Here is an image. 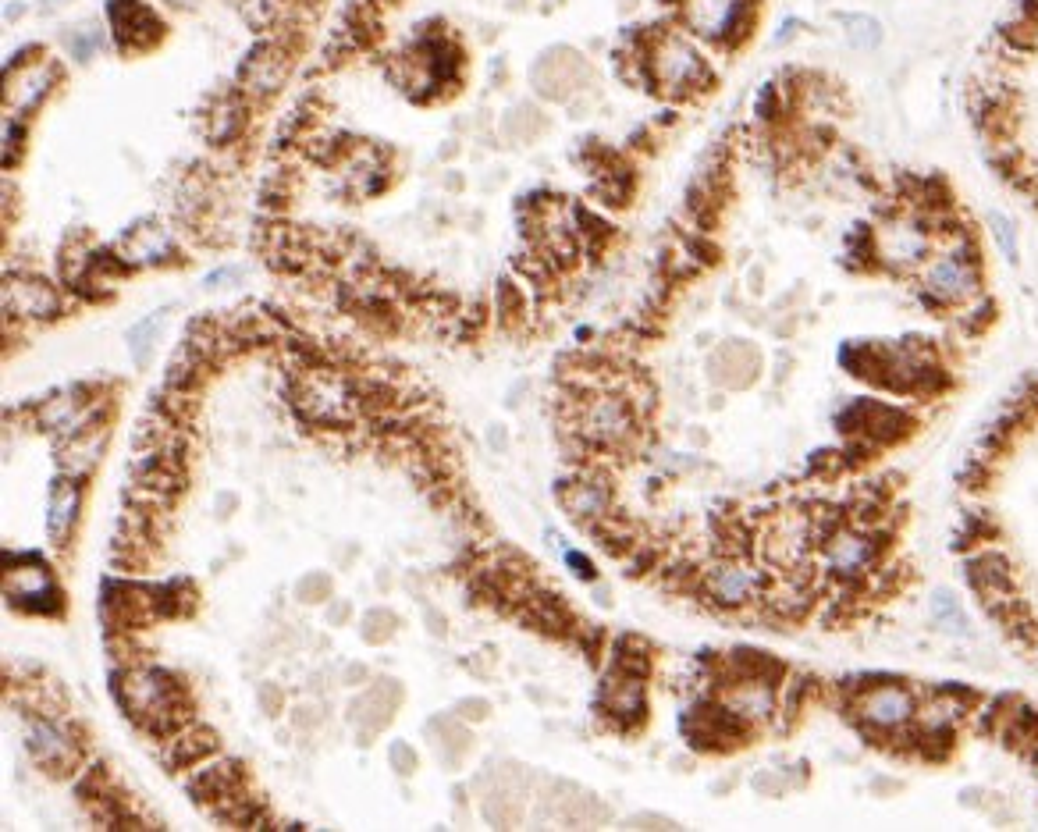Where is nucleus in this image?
Wrapping results in <instances>:
<instances>
[{"label":"nucleus","instance_id":"obj_22","mask_svg":"<svg viewBox=\"0 0 1038 832\" xmlns=\"http://www.w3.org/2000/svg\"><path fill=\"white\" fill-rule=\"evenodd\" d=\"M118 249L132 267L136 264H160V260H168V256H178L168 228H157V224H150V221L136 224L132 232L121 235Z\"/></svg>","mask_w":1038,"mask_h":832},{"label":"nucleus","instance_id":"obj_31","mask_svg":"<svg viewBox=\"0 0 1038 832\" xmlns=\"http://www.w3.org/2000/svg\"><path fill=\"white\" fill-rule=\"evenodd\" d=\"M100 43H104V36H100V32H82V36H75V40H72V54L79 57L82 64H86Z\"/></svg>","mask_w":1038,"mask_h":832},{"label":"nucleus","instance_id":"obj_7","mask_svg":"<svg viewBox=\"0 0 1038 832\" xmlns=\"http://www.w3.org/2000/svg\"><path fill=\"white\" fill-rule=\"evenodd\" d=\"M25 751L32 754V761H36L43 772H50L54 779H64V776H72V772H79L86 740L79 736L75 722L32 715L29 729H25Z\"/></svg>","mask_w":1038,"mask_h":832},{"label":"nucleus","instance_id":"obj_15","mask_svg":"<svg viewBox=\"0 0 1038 832\" xmlns=\"http://www.w3.org/2000/svg\"><path fill=\"white\" fill-rule=\"evenodd\" d=\"M185 790L192 793V800L200 804L203 811L217 808L221 800H228L232 793L246 790V772H242L239 761L232 758H221V754H210V758H203L200 765H192L189 772L182 776Z\"/></svg>","mask_w":1038,"mask_h":832},{"label":"nucleus","instance_id":"obj_1","mask_svg":"<svg viewBox=\"0 0 1038 832\" xmlns=\"http://www.w3.org/2000/svg\"><path fill=\"white\" fill-rule=\"evenodd\" d=\"M111 690L118 697L121 712L153 740H164V736L178 733L196 719L189 690L160 665L139 662L128 665V669H114Z\"/></svg>","mask_w":1038,"mask_h":832},{"label":"nucleus","instance_id":"obj_24","mask_svg":"<svg viewBox=\"0 0 1038 832\" xmlns=\"http://www.w3.org/2000/svg\"><path fill=\"white\" fill-rule=\"evenodd\" d=\"M217 363L210 360L207 352H200L192 342H185L182 349L175 352V360L168 363V374H164V388L171 392H196L200 395L203 381L214 374Z\"/></svg>","mask_w":1038,"mask_h":832},{"label":"nucleus","instance_id":"obj_21","mask_svg":"<svg viewBox=\"0 0 1038 832\" xmlns=\"http://www.w3.org/2000/svg\"><path fill=\"white\" fill-rule=\"evenodd\" d=\"M79 505H82V480L64 477L61 473L47 498V534L57 548H64V544L72 541L75 520H79Z\"/></svg>","mask_w":1038,"mask_h":832},{"label":"nucleus","instance_id":"obj_18","mask_svg":"<svg viewBox=\"0 0 1038 832\" xmlns=\"http://www.w3.org/2000/svg\"><path fill=\"white\" fill-rule=\"evenodd\" d=\"M210 754H217V733L210 726H203L200 719H192L189 726H182L178 733L160 740V758H164V765H168L171 772L200 765Z\"/></svg>","mask_w":1038,"mask_h":832},{"label":"nucleus","instance_id":"obj_25","mask_svg":"<svg viewBox=\"0 0 1038 832\" xmlns=\"http://www.w3.org/2000/svg\"><path fill=\"white\" fill-rule=\"evenodd\" d=\"M164 320H168V310H157L150 313L146 320H139L136 328L128 331V349H132V360L139 363V367H146L153 356V345H157V335L160 328H164Z\"/></svg>","mask_w":1038,"mask_h":832},{"label":"nucleus","instance_id":"obj_8","mask_svg":"<svg viewBox=\"0 0 1038 832\" xmlns=\"http://www.w3.org/2000/svg\"><path fill=\"white\" fill-rule=\"evenodd\" d=\"M701 591L708 594V601L729 608V612H740V608H751L758 601H765V573L751 562V555H722L719 562H711L701 573Z\"/></svg>","mask_w":1038,"mask_h":832},{"label":"nucleus","instance_id":"obj_10","mask_svg":"<svg viewBox=\"0 0 1038 832\" xmlns=\"http://www.w3.org/2000/svg\"><path fill=\"white\" fill-rule=\"evenodd\" d=\"M100 619L111 633H139L143 626L157 623V601L153 587L132 580H107L100 587Z\"/></svg>","mask_w":1038,"mask_h":832},{"label":"nucleus","instance_id":"obj_23","mask_svg":"<svg viewBox=\"0 0 1038 832\" xmlns=\"http://www.w3.org/2000/svg\"><path fill=\"white\" fill-rule=\"evenodd\" d=\"M57 79V68L43 57L36 64H25L18 68V79L8 75V107L11 111H32V107H40L50 93V82Z\"/></svg>","mask_w":1038,"mask_h":832},{"label":"nucleus","instance_id":"obj_6","mask_svg":"<svg viewBox=\"0 0 1038 832\" xmlns=\"http://www.w3.org/2000/svg\"><path fill=\"white\" fill-rule=\"evenodd\" d=\"M854 722L868 736H889L907 733L914 726V715H918V701L903 683H879V687H864L861 694L850 704Z\"/></svg>","mask_w":1038,"mask_h":832},{"label":"nucleus","instance_id":"obj_11","mask_svg":"<svg viewBox=\"0 0 1038 832\" xmlns=\"http://www.w3.org/2000/svg\"><path fill=\"white\" fill-rule=\"evenodd\" d=\"M836 424L839 431L850 434V438H861L864 445H889V441H900L911 431L914 420L896 406H886V402L857 399L836 416Z\"/></svg>","mask_w":1038,"mask_h":832},{"label":"nucleus","instance_id":"obj_13","mask_svg":"<svg viewBox=\"0 0 1038 832\" xmlns=\"http://www.w3.org/2000/svg\"><path fill=\"white\" fill-rule=\"evenodd\" d=\"M292 54L296 50L281 43L278 36L274 40H256L253 50L246 54V61L239 64V86L246 89L249 96H271L285 86L288 72H292Z\"/></svg>","mask_w":1038,"mask_h":832},{"label":"nucleus","instance_id":"obj_20","mask_svg":"<svg viewBox=\"0 0 1038 832\" xmlns=\"http://www.w3.org/2000/svg\"><path fill=\"white\" fill-rule=\"evenodd\" d=\"M107 445V424L104 427H89L72 438H57V466H61L64 477L86 480L96 470L100 456H104Z\"/></svg>","mask_w":1038,"mask_h":832},{"label":"nucleus","instance_id":"obj_2","mask_svg":"<svg viewBox=\"0 0 1038 832\" xmlns=\"http://www.w3.org/2000/svg\"><path fill=\"white\" fill-rule=\"evenodd\" d=\"M921 299L932 310H964L982 299V260L975 235L960 232L946 253L921 267Z\"/></svg>","mask_w":1038,"mask_h":832},{"label":"nucleus","instance_id":"obj_27","mask_svg":"<svg viewBox=\"0 0 1038 832\" xmlns=\"http://www.w3.org/2000/svg\"><path fill=\"white\" fill-rule=\"evenodd\" d=\"M843 25H850L847 36L857 43V47L868 50V47H879V43H882V32H879V22H875V18H868V15H847V18H843Z\"/></svg>","mask_w":1038,"mask_h":832},{"label":"nucleus","instance_id":"obj_32","mask_svg":"<svg viewBox=\"0 0 1038 832\" xmlns=\"http://www.w3.org/2000/svg\"><path fill=\"white\" fill-rule=\"evenodd\" d=\"M566 566L573 569L576 580H594V576H598V573H594V562L587 559V555H580V552H569L566 555Z\"/></svg>","mask_w":1038,"mask_h":832},{"label":"nucleus","instance_id":"obj_30","mask_svg":"<svg viewBox=\"0 0 1038 832\" xmlns=\"http://www.w3.org/2000/svg\"><path fill=\"white\" fill-rule=\"evenodd\" d=\"M22 139H25V128L15 125V118H8V125H4V164H8V168L15 164V143L22 146Z\"/></svg>","mask_w":1038,"mask_h":832},{"label":"nucleus","instance_id":"obj_14","mask_svg":"<svg viewBox=\"0 0 1038 832\" xmlns=\"http://www.w3.org/2000/svg\"><path fill=\"white\" fill-rule=\"evenodd\" d=\"M107 18H111L114 43L125 54H143L164 40V22L143 0H107Z\"/></svg>","mask_w":1038,"mask_h":832},{"label":"nucleus","instance_id":"obj_16","mask_svg":"<svg viewBox=\"0 0 1038 832\" xmlns=\"http://www.w3.org/2000/svg\"><path fill=\"white\" fill-rule=\"evenodd\" d=\"M555 495H559L562 509H566L576 523H583V530L612 512V491H608L605 477H594V473L587 470L576 480H562L559 488H555Z\"/></svg>","mask_w":1038,"mask_h":832},{"label":"nucleus","instance_id":"obj_12","mask_svg":"<svg viewBox=\"0 0 1038 832\" xmlns=\"http://www.w3.org/2000/svg\"><path fill=\"white\" fill-rule=\"evenodd\" d=\"M598 712L608 715L615 729L633 733L640 722L647 719V683L644 676H630V672L608 669L605 683L598 690Z\"/></svg>","mask_w":1038,"mask_h":832},{"label":"nucleus","instance_id":"obj_5","mask_svg":"<svg viewBox=\"0 0 1038 832\" xmlns=\"http://www.w3.org/2000/svg\"><path fill=\"white\" fill-rule=\"evenodd\" d=\"M4 594H8L11 608L29 612V616H61L64 612L61 587L36 552L18 555V566L15 559H4Z\"/></svg>","mask_w":1038,"mask_h":832},{"label":"nucleus","instance_id":"obj_29","mask_svg":"<svg viewBox=\"0 0 1038 832\" xmlns=\"http://www.w3.org/2000/svg\"><path fill=\"white\" fill-rule=\"evenodd\" d=\"M985 221H989V232L996 235L1003 256H1010V260H1014V256H1017V239H1014V228H1010V221L1003 214H996V210H992V214H985Z\"/></svg>","mask_w":1038,"mask_h":832},{"label":"nucleus","instance_id":"obj_28","mask_svg":"<svg viewBox=\"0 0 1038 832\" xmlns=\"http://www.w3.org/2000/svg\"><path fill=\"white\" fill-rule=\"evenodd\" d=\"M932 612H935V619H943V623H950V630L967 633V619H964V612H960V605H957V601H953L946 591H939V594H935V598H932Z\"/></svg>","mask_w":1038,"mask_h":832},{"label":"nucleus","instance_id":"obj_3","mask_svg":"<svg viewBox=\"0 0 1038 832\" xmlns=\"http://www.w3.org/2000/svg\"><path fill=\"white\" fill-rule=\"evenodd\" d=\"M647 68H651V89L665 93L669 100H694L715 86V72L701 57V50L679 32H651L647 47Z\"/></svg>","mask_w":1038,"mask_h":832},{"label":"nucleus","instance_id":"obj_19","mask_svg":"<svg viewBox=\"0 0 1038 832\" xmlns=\"http://www.w3.org/2000/svg\"><path fill=\"white\" fill-rule=\"evenodd\" d=\"M249 121V93L246 89H224L207 114V139L214 146H232L246 132Z\"/></svg>","mask_w":1038,"mask_h":832},{"label":"nucleus","instance_id":"obj_4","mask_svg":"<svg viewBox=\"0 0 1038 832\" xmlns=\"http://www.w3.org/2000/svg\"><path fill=\"white\" fill-rule=\"evenodd\" d=\"M882 555H886V541L875 527H861V523H839L829 537L822 541V562L836 580L843 584H857L871 569H879Z\"/></svg>","mask_w":1038,"mask_h":832},{"label":"nucleus","instance_id":"obj_26","mask_svg":"<svg viewBox=\"0 0 1038 832\" xmlns=\"http://www.w3.org/2000/svg\"><path fill=\"white\" fill-rule=\"evenodd\" d=\"M527 296L519 292V285H512V281H498V317L505 320V324H519V320L527 317Z\"/></svg>","mask_w":1038,"mask_h":832},{"label":"nucleus","instance_id":"obj_33","mask_svg":"<svg viewBox=\"0 0 1038 832\" xmlns=\"http://www.w3.org/2000/svg\"><path fill=\"white\" fill-rule=\"evenodd\" d=\"M232 278H239V271H235V267H224V271L207 274V278H203V288H217V285H224V281H232Z\"/></svg>","mask_w":1038,"mask_h":832},{"label":"nucleus","instance_id":"obj_34","mask_svg":"<svg viewBox=\"0 0 1038 832\" xmlns=\"http://www.w3.org/2000/svg\"><path fill=\"white\" fill-rule=\"evenodd\" d=\"M64 8V0H43V11H57Z\"/></svg>","mask_w":1038,"mask_h":832},{"label":"nucleus","instance_id":"obj_9","mask_svg":"<svg viewBox=\"0 0 1038 832\" xmlns=\"http://www.w3.org/2000/svg\"><path fill=\"white\" fill-rule=\"evenodd\" d=\"M751 729H754L751 722L740 719L719 697H715V701H701L694 712L683 715V733H687L690 744L701 747V751H729V747L747 744Z\"/></svg>","mask_w":1038,"mask_h":832},{"label":"nucleus","instance_id":"obj_35","mask_svg":"<svg viewBox=\"0 0 1038 832\" xmlns=\"http://www.w3.org/2000/svg\"><path fill=\"white\" fill-rule=\"evenodd\" d=\"M171 4H178V8H185V4H200V0H171Z\"/></svg>","mask_w":1038,"mask_h":832},{"label":"nucleus","instance_id":"obj_17","mask_svg":"<svg viewBox=\"0 0 1038 832\" xmlns=\"http://www.w3.org/2000/svg\"><path fill=\"white\" fill-rule=\"evenodd\" d=\"M61 313L57 288L43 278H15L4 281V317H29V320H54Z\"/></svg>","mask_w":1038,"mask_h":832}]
</instances>
